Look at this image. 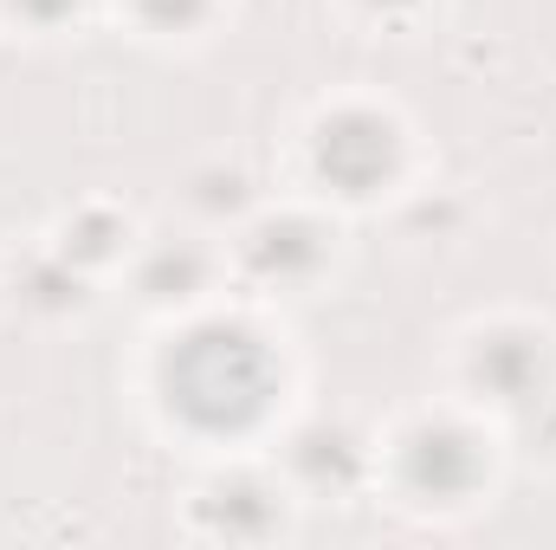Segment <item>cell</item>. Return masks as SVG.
Returning <instances> with one entry per match:
<instances>
[{
	"label": "cell",
	"instance_id": "obj_1",
	"mask_svg": "<svg viewBox=\"0 0 556 550\" xmlns=\"http://www.w3.org/2000/svg\"><path fill=\"white\" fill-rule=\"evenodd\" d=\"M273 350L247 330V324H201L175 343L168 370H162V389H168V409L181 414L188 427L201 434H233V427H253L266 402H273Z\"/></svg>",
	"mask_w": 556,
	"mask_h": 550
},
{
	"label": "cell",
	"instance_id": "obj_10",
	"mask_svg": "<svg viewBox=\"0 0 556 550\" xmlns=\"http://www.w3.org/2000/svg\"><path fill=\"white\" fill-rule=\"evenodd\" d=\"M149 26H194L207 13V0H137Z\"/></svg>",
	"mask_w": 556,
	"mask_h": 550
},
{
	"label": "cell",
	"instance_id": "obj_3",
	"mask_svg": "<svg viewBox=\"0 0 556 550\" xmlns=\"http://www.w3.org/2000/svg\"><path fill=\"white\" fill-rule=\"evenodd\" d=\"M402 473H408V486H415L420 499H466V492L479 486L485 460H479V440H472L466 427L433 421V427H420L415 440H408Z\"/></svg>",
	"mask_w": 556,
	"mask_h": 550
},
{
	"label": "cell",
	"instance_id": "obj_11",
	"mask_svg": "<svg viewBox=\"0 0 556 550\" xmlns=\"http://www.w3.org/2000/svg\"><path fill=\"white\" fill-rule=\"evenodd\" d=\"M13 7H20V13H33V20H65L78 0H13Z\"/></svg>",
	"mask_w": 556,
	"mask_h": 550
},
{
	"label": "cell",
	"instance_id": "obj_8",
	"mask_svg": "<svg viewBox=\"0 0 556 550\" xmlns=\"http://www.w3.org/2000/svg\"><path fill=\"white\" fill-rule=\"evenodd\" d=\"M214 518H220L227 532H266V525L278 518V505L260 492V486H227L220 505H214Z\"/></svg>",
	"mask_w": 556,
	"mask_h": 550
},
{
	"label": "cell",
	"instance_id": "obj_2",
	"mask_svg": "<svg viewBox=\"0 0 556 550\" xmlns=\"http://www.w3.org/2000/svg\"><path fill=\"white\" fill-rule=\"evenodd\" d=\"M317 168L343 188V195H369L389 168H395V124L369 117V111H343L317 130Z\"/></svg>",
	"mask_w": 556,
	"mask_h": 550
},
{
	"label": "cell",
	"instance_id": "obj_4",
	"mask_svg": "<svg viewBox=\"0 0 556 550\" xmlns=\"http://www.w3.org/2000/svg\"><path fill=\"white\" fill-rule=\"evenodd\" d=\"M479 383L498 402H531L544 389V337H492L479 350Z\"/></svg>",
	"mask_w": 556,
	"mask_h": 550
},
{
	"label": "cell",
	"instance_id": "obj_7",
	"mask_svg": "<svg viewBox=\"0 0 556 550\" xmlns=\"http://www.w3.org/2000/svg\"><path fill=\"white\" fill-rule=\"evenodd\" d=\"M207 273V260L194 253V247H162L155 260H149V273H142V291L149 298H188L194 285Z\"/></svg>",
	"mask_w": 556,
	"mask_h": 550
},
{
	"label": "cell",
	"instance_id": "obj_9",
	"mask_svg": "<svg viewBox=\"0 0 556 550\" xmlns=\"http://www.w3.org/2000/svg\"><path fill=\"white\" fill-rule=\"evenodd\" d=\"M111 240H117V221H78V227L65 234V260H72V253H78V260H104Z\"/></svg>",
	"mask_w": 556,
	"mask_h": 550
},
{
	"label": "cell",
	"instance_id": "obj_5",
	"mask_svg": "<svg viewBox=\"0 0 556 550\" xmlns=\"http://www.w3.org/2000/svg\"><path fill=\"white\" fill-rule=\"evenodd\" d=\"M317 260H324V240L311 221H266L253 234V266L266 278H304Z\"/></svg>",
	"mask_w": 556,
	"mask_h": 550
},
{
	"label": "cell",
	"instance_id": "obj_6",
	"mask_svg": "<svg viewBox=\"0 0 556 550\" xmlns=\"http://www.w3.org/2000/svg\"><path fill=\"white\" fill-rule=\"evenodd\" d=\"M291 466H298L311 486H350V479H356V447H350V434H337V427H311V434H298Z\"/></svg>",
	"mask_w": 556,
	"mask_h": 550
},
{
	"label": "cell",
	"instance_id": "obj_12",
	"mask_svg": "<svg viewBox=\"0 0 556 550\" xmlns=\"http://www.w3.org/2000/svg\"><path fill=\"white\" fill-rule=\"evenodd\" d=\"M369 7H408V0H369Z\"/></svg>",
	"mask_w": 556,
	"mask_h": 550
}]
</instances>
